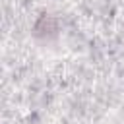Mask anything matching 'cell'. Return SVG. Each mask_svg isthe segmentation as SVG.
I'll return each mask as SVG.
<instances>
[{
	"label": "cell",
	"mask_w": 124,
	"mask_h": 124,
	"mask_svg": "<svg viewBox=\"0 0 124 124\" xmlns=\"http://www.w3.org/2000/svg\"><path fill=\"white\" fill-rule=\"evenodd\" d=\"M54 31H56V21L50 16H43L35 25V33L37 35H46V33H54Z\"/></svg>",
	"instance_id": "6da1fadb"
}]
</instances>
